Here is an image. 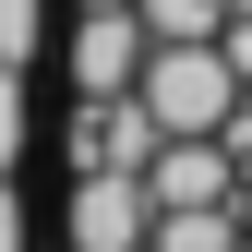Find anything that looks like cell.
I'll list each match as a JSON object with an SVG mask.
<instances>
[{
    "label": "cell",
    "instance_id": "6da1fadb",
    "mask_svg": "<svg viewBox=\"0 0 252 252\" xmlns=\"http://www.w3.org/2000/svg\"><path fill=\"white\" fill-rule=\"evenodd\" d=\"M240 96H252V84L228 72L216 36H156V48H144V108L168 120V132H228Z\"/></svg>",
    "mask_w": 252,
    "mask_h": 252
},
{
    "label": "cell",
    "instance_id": "7a4b0ae2",
    "mask_svg": "<svg viewBox=\"0 0 252 252\" xmlns=\"http://www.w3.org/2000/svg\"><path fill=\"white\" fill-rule=\"evenodd\" d=\"M60 240H72V252H144V240H156V192H144L132 168H72Z\"/></svg>",
    "mask_w": 252,
    "mask_h": 252
},
{
    "label": "cell",
    "instance_id": "3957f363",
    "mask_svg": "<svg viewBox=\"0 0 252 252\" xmlns=\"http://www.w3.org/2000/svg\"><path fill=\"white\" fill-rule=\"evenodd\" d=\"M144 12H132V0H84V12H72V48H60V60H72V96H132V84H144Z\"/></svg>",
    "mask_w": 252,
    "mask_h": 252
},
{
    "label": "cell",
    "instance_id": "277c9868",
    "mask_svg": "<svg viewBox=\"0 0 252 252\" xmlns=\"http://www.w3.org/2000/svg\"><path fill=\"white\" fill-rule=\"evenodd\" d=\"M156 144H168V120H156L144 108V84H132V96H84L72 108V168H156Z\"/></svg>",
    "mask_w": 252,
    "mask_h": 252
},
{
    "label": "cell",
    "instance_id": "5b68a950",
    "mask_svg": "<svg viewBox=\"0 0 252 252\" xmlns=\"http://www.w3.org/2000/svg\"><path fill=\"white\" fill-rule=\"evenodd\" d=\"M252 228H240V192L228 204H156V240L144 252H240Z\"/></svg>",
    "mask_w": 252,
    "mask_h": 252
},
{
    "label": "cell",
    "instance_id": "8992f818",
    "mask_svg": "<svg viewBox=\"0 0 252 252\" xmlns=\"http://www.w3.org/2000/svg\"><path fill=\"white\" fill-rule=\"evenodd\" d=\"M132 12H144V36H216L228 0H132Z\"/></svg>",
    "mask_w": 252,
    "mask_h": 252
},
{
    "label": "cell",
    "instance_id": "52a82bcc",
    "mask_svg": "<svg viewBox=\"0 0 252 252\" xmlns=\"http://www.w3.org/2000/svg\"><path fill=\"white\" fill-rule=\"evenodd\" d=\"M0 60H12V72L36 60V0H0Z\"/></svg>",
    "mask_w": 252,
    "mask_h": 252
},
{
    "label": "cell",
    "instance_id": "ba28073f",
    "mask_svg": "<svg viewBox=\"0 0 252 252\" xmlns=\"http://www.w3.org/2000/svg\"><path fill=\"white\" fill-rule=\"evenodd\" d=\"M12 156H24V84H12V60H0V180H12Z\"/></svg>",
    "mask_w": 252,
    "mask_h": 252
},
{
    "label": "cell",
    "instance_id": "9c48e42d",
    "mask_svg": "<svg viewBox=\"0 0 252 252\" xmlns=\"http://www.w3.org/2000/svg\"><path fill=\"white\" fill-rule=\"evenodd\" d=\"M216 48H228V72L252 84V12H228V24H216Z\"/></svg>",
    "mask_w": 252,
    "mask_h": 252
},
{
    "label": "cell",
    "instance_id": "30bf717a",
    "mask_svg": "<svg viewBox=\"0 0 252 252\" xmlns=\"http://www.w3.org/2000/svg\"><path fill=\"white\" fill-rule=\"evenodd\" d=\"M0 252H24V204H12V180H0Z\"/></svg>",
    "mask_w": 252,
    "mask_h": 252
},
{
    "label": "cell",
    "instance_id": "8fae6325",
    "mask_svg": "<svg viewBox=\"0 0 252 252\" xmlns=\"http://www.w3.org/2000/svg\"><path fill=\"white\" fill-rule=\"evenodd\" d=\"M72 12H84V0H72Z\"/></svg>",
    "mask_w": 252,
    "mask_h": 252
}]
</instances>
